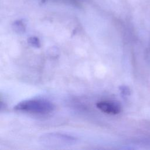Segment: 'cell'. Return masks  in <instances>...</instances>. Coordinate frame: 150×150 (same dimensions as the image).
<instances>
[{"mask_svg":"<svg viewBox=\"0 0 150 150\" xmlns=\"http://www.w3.org/2000/svg\"><path fill=\"white\" fill-rule=\"evenodd\" d=\"M14 109L29 113L46 114L52 112L54 109V105L46 100L30 99L19 102L15 106Z\"/></svg>","mask_w":150,"mask_h":150,"instance_id":"cell-1","label":"cell"},{"mask_svg":"<svg viewBox=\"0 0 150 150\" xmlns=\"http://www.w3.org/2000/svg\"><path fill=\"white\" fill-rule=\"evenodd\" d=\"M39 142L44 146L49 148H62L71 146L77 141L74 137L64 133L50 132L42 135Z\"/></svg>","mask_w":150,"mask_h":150,"instance_id":"cell-2","label":"cell"},{"mask_svg":"<svg viewBox=\"0 0 150 150\" xmlns=\"http://www.w3.org/2000/svg\"><path fill=\"white\" fill-rule=\"evenodd\" d=\"M96 106L102 112L111 115L118 114L121 111L120 104L114 101H101L96 104Z\"/></svg>","mask_w":150,"mask_h":150,"instance_id":"cell-3","label":"cell"},{"mask_svg":"<svg viewBox=\"0 0 150 150\" xmlns=\"http://www.w3.org/2000/svg\"><path fill=\"white\" fill-rule=\"evenodd\" d=\"M12 26L13 30L18 33H24L26 31V25L22 20L15 21Z\"/></svg>","mask_w":150,"mask_h":150,"instance_id":"cell-4","label":"cell"},{"mask_svg":"<svg viewBox=\"0 0 150 150\" xmlns=\"http://www.w3.org/2000/svg\"><path fill=\"white\" fill-rule=\"evenodd\" d=\"M28 43L32 46L36 47H39L40 46V42L38 38L36 36H32L30 37L28 39Z\"/></svg>","mask_w":150,"mask_h":150,"instance_id":"cell-5","label":"cell"},{"mask_svg":"<svg viewBox=\"0 0 150 150\" xmlns=\"http://www.w3.org/2000/svg\"><path fill=\"white\" fill-rule=\"evenodd\" d=\"M120 91L122 95L126 96H128L130 94V91L129 89L128 88V87L125 86H122L120 87Z\"/></svg>","mask_w":150,"mask_h":150,"instance_id":"cell-6","label":"cell"},{"mask_svg":"<svg viewBox=\"0 0 150 150\" xmlns=\"http://www.w3.org/2000/svg\"><path fill=\"white\" fill-rule=\"evenodd\" d=\"M40 1V2L42 3V4H44V3H45L47 0H39Z\"/></svg>","mask_w":150,"mask_h":150,"instance_id":"cell-7","label":"cell"}]
</instances>
